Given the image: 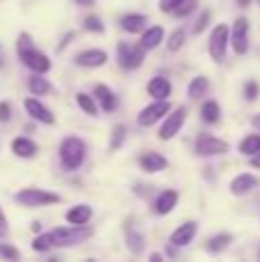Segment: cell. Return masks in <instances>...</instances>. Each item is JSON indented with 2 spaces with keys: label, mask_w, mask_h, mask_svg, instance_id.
<instances>
[{
  "label": "cell",
  "mask_w": 260,
  "mask_h": 262,
  "mask_svg": "<svg viewBox=\"0 0 260 262\" xmlns=\"http://www.w3.org/2000/svg\"><path fill=\"white\" fill-rule=\"evenodd\" d=\"M196 7H198V0H180V5L170 14H173V16H178V18H182V16H189V14H191Z\"/></svg>",
  "instance_id": "4dcf8cb0"
},
{
  "label": "cell",
  "mask_w": 260,
  "mask_h": 262,
  "mask_svg": "<svg viewBox=\"0 0 260 262\" xmlns=\"http://www.w3.org/2000/svg\"><path fill=\"white\" fill-rule=\"evenodd\" d=\"M76 5H81V7H90V5H95V0H74Z\"/></svg>",
  "instance_id": "60d3db41"
},
{
  "label": "cell",
  "mask_w": 260,
  "mask_h": 262,
  "mask_svg": "<svg viewBox=\"0 0 260 262\" xmlns=\"http://www.w3.org/2000/svg\"><path fill=\"white\" fill-rule=\"evenodd\" d=\"M58 152L64 170H76V168H81L83 159H85V143L81 138H76V136H69V138H64L60 143Z\"/></svg>",
  "instance_id": "6da1fadb"
},
{
  "label": "cell",
  "mask_w": 260,
  "mask_h": 262,
  "mask_svg": "<svg viewBox=\"0 0 260 262\" xmlns=\"http://www.w3.org/2000/svg\"><path fill=\"white\" fill-rule=\"evenodd\" d=\"M95 99L99 101V106H101V111H104V113H113V111L118 108L115 92L111 90V88H106V85H97L95 88Z\"/></svg>",
  "instance_id": "e0dca14e"
},
{
  "label": "cell",
  "mask_w": 260,
  "mask_h": 262,
  "mask_svg": "<svg viewBox=\"0 0 260 262\" xmlns=\"http://www.w3.org/2000/svg\"><path fill=\"white\" fill-rule=\"evenodd\" d=\"M228 44H230V28L226 26V23H219L210 35V55L214 62H224L226 60V49H228Z\"/></svg>",
  "instance_id": "277c9868"
},
{
  "label": "cell",
  "mask_w": 260,
  "mask_h": 262,
  "mask_svg": "<svg viewBox=\"0 0 260 262\" xmlns=\"http://www.w3.org/2000/svg\"><path fill=\"white\" fill-rule=\"evenodd\" d=\"M28 90L35 97H41V95H46V92H51V83L46 81V78H41V74H35V76L28 81Z\"/></svg>",
  "instance_id": "4316f807"
},
{
  "label": "cell",
  "mask_w": 260,
  "mask_h": 262,
  "mask_svg": "<svg viewBox=\"0 0 260 262\" xmlns=\"http://www.w3.org/2000/svg\"><path fill=\"white\" fill-rule=\"evenodd\" d=\"M32 232H41V226H39V223H32Z\"/></svg>",
  "instance_id": "ee69618b"
},
{
  "label": "cell",
  "mask_w": 260,
  "mask_h": 262,
  "mask_svg": "<svg viewBox=\"0 0 260 262\" xmlns=\"http://www.w3.org/2000/svg\"><path fill=\"white\" fill-rule=\"evenodd\" d=\"M49 249H53V237H51V232L39 235V237L32 239V251H37V253H46Z\"/></svg>",
  "instance_id": "f546056e"
},
{
  "label": "cell",
  "mask_w": 260,
  "mask_h": 262,
  "mask_svg": "<svg viewBox=\"0 0 260 262\" xmlns=\"http://www.w3.org/2000/svg\"><path fill=\"white\" fill-rule=\"evenodd\" d=\"M150 260H155V262H159V260H164V258H161V255H159V253H152V255H150Z\"/></svg>",
  "instance_id": "7bdbcfd3"
},
{
  "label": "cell",
  "mask_w": 260,
  "mask_h": 262,
  "mask_svg": "<svg viewBox=\"0 0 260 262\" xmlns=\"http://www.w3.org/2000/svg\"><path fill=\"white\" fill-rule=\"evenodd\" d=\"M9 232V223H7V216H5L3 207H0V237H7Z\"/></svg>",
  "instance_id": "f35d334b"
},
{
  "label": "cell",
  "mask_w": 260,
  "mask_h": 262,
  "mask_svg": "<svg viewBox=\"0 0 260 262\" xmlns=\"http://www.w3.org/2000/svg\"><path fill=\"white\" fill-rule=\"evenodd\" d=\"M201 115H203V120H205L207 124H216L221 120L219 104H216V101H205V104H203V108H201Z\"/></svg>",
  "instance_id": "484cf974"
},
{
  "label": "cell",
  "mask_w": 260,
  "mask_h": 262,
  "mask_svg": "<svg viewBox=\"0 0 260 262\" xmlns=\"http://www.w3.org/2000/svg\"><path fill=\"white\" fill-rule=\"evenodd\" d=\"M230 242H233V237H230L228 232H221V235H214V237H210V239H207L205 249L210 251V253H221V251H224Z\"/></svg>",
  "instance_id": "d4e9b609"
},
{
  "label": "cell",
  "mask_w": 260,
  "mask_h": 262,
  "mask_svg": "<svg viewBox=\"0 0 260 262\" xmlns=\"http://www.w3.org/2000/svg\"><path fill=\"white\" fill-rule=\"evenodd\" d=\"M127 242H129V246H132V251L134 253H141L143 251V235H138V232H134L132 228H129V232H127Z\"/></svg>",
  "instance_id": "836d02e7"
},
{
  "label": "cell",
  "mask_w": 260,
  "mask_h": 262,
  "mask_svg": "<svg viewBox=\"0 0 260 262\" xmlns=\"http://www.w3.org/2000/svg\"><path fill=\"white\" fill-rule=\"evenodd\" d=\"M258 92H260V88H258L256 81H249L247 85H244V97H247V101H253V99H256Z\"/></svg>",
  "instance_id": "e575fe53"
},
{
  "label": "cell",
  "mask_w": 260,
  "mask_h": 262,
  "mask_svg": "<svg viewBox=\"0 0 260 262\" xmlns=\"http://www.w3.org/2000/svg\"><path fill=\"white\" fill-rule=\"evenodd\" d=\"M21 62L26 64L28 69H32L35 74H46L51 72V60L49 55H44L41 51H37L35 46H26V49H16Z\"/></svg>",
  "instance_id": "8992f818"
},
{
  "label": "cell",
  "mask_w": 260,
  "mask_h": 262,
  "mask_svg": "<svg viewBox=\"0 0 260 262\" xmlns=\"http://www.w3.org/2000/svg\"><path fill=\"white\" fill-rule=\"evenodd\" d=\"M207 21H210V12H203V16L198 18L196 26H193V32H196V35H201V32L207 28Z\"/></svg>",
  "instance_id": "d590c367"
},
{
  "label": "cell",
  "mask_w": 260,
  "mask_h": 262,
  "mask_svg": "<svg viewBox=\"0 0 260 262\" xmlns=\"http://www.w3.org/2000/svg\"><path fill=\"white\" fill-rule=\"evenodd\" d=\"M145 60V49L141 44H118V62L122 69H138Z\"/></svg>",
  "instance_id": "5b68a950"
},
{
  "label": "cell",
  "mask_w": 260,
  "mask_h": 262,
  "mask_svg": "<svg viewBox=\"0 0 260 262\" xmlns=\"http://www.w3.org/2000/svg\"><path fill=\"white\" fill-rule=\"evenodd\" d=\"M64 219H67V223H72V226H85V223L92 219V207L85 203L76 205V207H72L67 214H64Z\"/></svg>",
  "instance_id": "44dd1931"
},
{
  "label": "cell",
  "mask_w": 260,
  "mask_h": 262,
  "mask_svg": "<svg viewBox=\"0 0 260 262\" xmlns=\"http://www.w3.org/2000/svg\"><path fill=\"white\" fill-rule=\"evenodd\" d=\"M161 41H164V28H161V26H150V28H145V30H143V35H141V46H143L145 51L157 49Z\"/></svg>",
  "instance_id": "d6986e66"
},
{
  "label": "cell",
  "mask_w": 260,
  "mask_h": 262,
  "mask_svg": "<svg viewBox=\"0 0 260 262\" xmlns=\"http://www.w3.org/2000/svg\"><path fill=\"white\" fill-rule=\"evenodd\" d=\"M166 166H168V159L161 157L159 152H147L141 157V168L145 172H161L166 170Z\"/></svg>",
  "instance_id": "ac0fdd59"
},
{
  "label": "cell",
  "mask_w": 260,
  "mask_h": 262,
  "mask_svg": "<svg viewBox=\"0 0 260 262\" xmlns=\"http://www.w3.org/2000/svg\"><path fill=\"white\" fill-rule=\"evenodd\" d=\"M83 28H85L88 32H97V35H99V32H104V23H101V18L99 16H85L83 18Z\"/></svg>",
  "instance_id": "d6a6232c"
},
{
  "label": "cell",
  "mask_w": 260,
  "mask_h": 262,
  "mask_svg": "<svg viewBox=\"0 0 260 262\" xmlns=\"http://www.w3.org/2000/svg\"><path fill=\"white\" fill-rule=\"evenodd\" d=\"M12 152L16 154V157H21V159H32L37 154V145L32 143L30 138H14L12 140Z\"/></svg>",
  "instance_id": "7402d4cb"
},
{
  "label": "cell",
  "mask_w": 260,
  "mask_h": 262,
  "mask_svg": "<svg viewBox=\"0 0 260 262\" xmlns=\"http://www.w3.org/2000/svg\"><path fill=\"white\" fill-rule=\"evenodd\" d=\"M120 28H122L124 32H129V35L143 32L147 28V16H143V14H124V16L120 18Z\"/></svg>",
  "instance_id": "2e32d148"
},
{
  "label": "cell",
  "mask_w": 260,
  "mask_h": 262,
  "mask_svg": "<svg viewBox=\"0 0 260 262\" xmlns=\"http://www.w3.org/2000/svg\"><path fill=\"white\" fill-rule=\"evenodd\" d=\"M147 92L155 99H168L170 92H173V85H170V81L166 76H155L147 83Z\"/></svg>",
  "instance_id": "9a60e30c"
},
{
  "label": "cell",
  "mask_w": 260,
  "mask_h": 262,
  "mask_svg": "<svg viewBox=\"0 0 260 262\" xmlns=\"http://www.w3.org/2000/svg\"><path fill=\"white\" fill-rule=\"evenodd\" d=\"M249 3H251V0H240V5H242V7H247Z\"/></svg>",
  "instance_id": "f6af8a7d"
},
{
  "label": "cell",
  "mask_w": 260,
  "mask_h": 262,
  "mask_svg": "<svg viewBox=\"0 0 260 262\" xmlns=\"http://www.w3.org/2000/svg\"><path fill=\"white\" fill-rule=\"evenodd\" d=\"M51 237H53V246H76L85 242L88 237H92V230L88 226H72L69 223L67 228L51 230Z\"/></svg>",
  "instance_id": "7a4b0ae2"
},
{
  "label": "cell",
  "mask_w": 260,
  "mask_h": 262,
  "mask_svg": "<svg viewBox=\"0 0 260 262\" xmlns=\"http://www.w3.org/2000/svg\"><path fill=\"white\" fill-rule=\"evenodd\" d=\"M184 120H187V108H184V106H178L175 111H170L164 118V124H161V129H159V140L175 138V136L180 134V129H182Z\"/></svg>",
  "instance_id": "9c48e42d"
},
{
  "label": "cell",
  "mask_w": 260,
  "mask_h": 262,
  "mask_svg": "<svg viewBox=\"0 0 260 262\" xmlns=\"http://www.w3.org/2000/svg\"><path fill=\"white\" fill-rule=\"evenodd\" d=\"M14 200L18 205H23V207H46V205L60 203V195L44 189H23L14 195Z\"/></svg>",
  "instance_id": "3957f363"
},
{
  "label": "cell",
  "mask_w": 260,
  "mask_h": 262,
  "mask_svg": "<svg viewBox=\"0 0 260 262\" xmlns=\"http://www.w3.org/2000/svg\"><path fill=\"white\" fill-rule=\"evenodd\" d=\"M109 55L106 51L101 49H90V51H83V53L76 55V64L78 67H85V69H97V67H104Z\"/></svg>",
  "instance_id": "4fadbf2b"
},
{
  "label": "cell",
  "mask_w": 260,
  "mask_h": 262,
  "mask_svg": "<svg viewBox=\"0 0 260 262\" xmlns=\"http://www.w3.org/2000/svg\"><path fill=\"white\" fill-rule=\"evenodd\" d=\"M178 5H180V0H159V9L161 12H168V14L173 12Z\"/></svg>",
  "instance_id": "74e56055"
},
{
  "label": "cell",
  "mask_w": 260,
  "mask_h": 262,
  "mask_svg": "<svg viewBox=\"0 0 260 262\" xmlns=\"http://www.w3.org/2000/svg\"><path fill=\"white\" fill-rule=\"evenodd\" d=\"M230 46L237 55H244L249 51V18H235L233 28H230Z\"/></svg>",
  "instance_id": "30bf717a"
},
{
  "label": "cell",
  "mask_w": 260,
  "mask_h": 262,
  "mask_svg": "<svg viewBox=\"0 0 260 262\" xmlns=\"http://www.w3.org/2000/svg\"><path fill=\"white\" fill-rule=\"evenodd\" d=\"M76 104L81 106V111L85 115H97V99L90 95H85V92H78L76 95Z\"/></svg>",
  "instance_id": "83f0119b"
},
{
  "label": "cell",
  "mask_w": 260,
  "mask_h": 262,
  "mask_svg": "<svg viewBox=\"0 0 260 262\" xmlns=\"http://www.w3.org/2000/svg\"><path fill=\"white\" fill-rule=\"evenodd\" d=\"M256 186H258V180L253 175H249V172H242V175H237L230 182V191H233L235 195H247L249 191H253Z\"/></svg>",
  "instance_id": "ffe728a7"
},
{
  "label": "cell",
  "mask_w": 260,
  "mask_h": 262,
  "mask_svg": "<svg viewBox=\"0 0 260 262\" xmlns=\"http://www.w3.org/2000/svg\"><path fill=\"white\" fill-rule=\"evenodd\" d=\"M178 200H180V195H178V191H173V189H166V191H161L159 195H157V200H155V209H157V214H170L175 209V205H178Z\"/></svg>",
  "instance_id": "5bb4252c"
},
{
  "label": "cell",
  "mask_w": 260,
  "mask_h": 262,
  "mask_svg": "<svg viewBox=\"0 0 260 262\" xmlns=\"http://www.w3.org/2000/svg\"><path fill=\"white\" fill-rule=\"evenodd\" d=\"M0 255H3V258H9V260H16L18 251L12 249V246H7V244H0Z\"/></svg>",
  "instance_id": "8d00e7d4"
},
{
  "label": "cell",
  "mask_w": 260,
  "mask_h": 262,
  "mask_svg": "<svg viewBox=\"0 0 260 262\" xmlns=\"http://www.w3.org/2000/svg\"><path fill=\"white\" fill-rule=\"evenodd\" d=\"M23 108H26V113L30 115L32 120H37V122H41V124H53L55 122L53 113H51L37 97H28V99L23 101Z\"/></svg>",
  "instance_id": "8fae6325"
},
{
  "label": "cell",
  "mask_w": 260,
  "mask_h": 262,
  "mask_svg": "<svg viewBox=\"0 0 260 262\" xmlns=\"http://www.w3.org/2000/svg\"><path fill=\"white\" fill-rule=\"evenodd\" d=\"M184 41H187V32H184V28H178V30L170 32L168 37V51H180L184 46Z\"/></svg>",
  "instance_id": "f1b7e54d"
},
{
  "label": "cell",
  "mask_w": 260,
  "mask_h": 262,
  "mask_svg": "<svg viewBox=\"0 0 260 262\" xmlns=\"http://www.w3.org/2000/svg\"><path fill=\"white\" fill-rule=\"evenodd\" d=\"M251 166H253V168H258V170H260V152L256 154V157H251Z\"/></svg>",
  "instance_id": "b9f144b4"
},
{
  "label": "cell",
  "mask_w": 260,
  "mask_h": 262,
  "mask_svg": "<svg viewBox=\"0 0 260 262\" xmlns=\"http://www.w3.org/2000/svg\"><path fill=\"white\" fill-rule=\"evenodd\" d=\"M240 152H242L244 157H256L260 152V134H249L247 138L240 143Z\"/></svg>",
  "instance_id": "cb8c5ba5"
},
{
  "label": "cell",
  "mask_w": 260,
  "mask_h": 262,
  "mask_svg": "<svg viewBox=\"0 0 260 262\" xmlns=\"http://www.w3.org/2000/svg\"><path fill=\"white\" fill-rule=\"evenodd\" d=\"M196 232H198V223L196 221L182 223V226H180L178 230L170 235V246H175V249H182V246L191 244V239L196 237Z\"/></svg>",
  "instance_id": "7c38bea8"
},
{
  "label": "cell",
  "mask_w": 260,
  "mask_h": 262,
  "mask_svg": "<svg viewBox=\"0 0 260 262\" xmlns=\"http://www.w3.org/2000/svg\"><path fill=\"white\" fill-rule=\"evenodd\" d=\"M170 104H168V99H155V104H150V106H145V108L138 113V118H136V122L141 124V127H152L155 122H159V120H164L166 115L170 113Z\"/></svg>",
  "instance_id": "52a82bcc"
},
{
  "label": "cell",
  "mask_w": 260,
  "mask_h": 262,
  "mask_svg": "<svg viewBox=\"0 0 260 262\" xmlns=\"http://www.w3.org/2000/svg\"><path fill=\"white\" fill-rule=\"evenodd\" d=\"M124 138H127V129L122 127V124H118V127L113 129V134H111V149H120V145L124 143Z\"/></svg>",
  "instance_id": "1f68e13d"
},
{
  "label": "cell",
  "mask_w": 260,
  "mask_h": 262,
  "mask_svg": "<svg viewBox=\"0 0 260 262\" xmlns=\"http://www.w3.org/2000/svg\"><path fill=\"white\" fill-rule=\"evenodd\" d=\"M230 149V145L226 140L216 138V136L210 134H201L196 138V154L198 157H219V154H226Z\"/></svg>",
  "instance_id": "ba28073f"
},
{
  "label": "cell",
  "mask_w": 260,
  "mask_h": 262,
  "mask_svg": "<svg viewBox=\"0 0 260 262\" xmlns=\"http://www.w3.org/2000/svg\"><path fill=\"white\" fill-rule=\"evenodd\" d=\"M207 90H210V81H207L205 76H196V78H191V83H189L187 95H189V99H201Z\"/></svg>",
  "instance_id": "603a6c76"
},
{
  "label": "cell",
  "mask_w": 260,
  "mask_h": 262,
  "mask_svg": "<svg viewBox=\"0 0 260 262\" xmlns=\"http://www.w3.org/2000/svg\"><path fill=\"white\" fill-rule=\"evenodd\" d=\"M258 3H260V0H258Z\"/></svg>",
  "instance_id": "bcb514c9"
},
{
  "label": "cell",
  "mask_w": 260,
  "mask_h": 262,
  "mask_svg": "<svg viewBox=\"0 0 260 262\" xmlns=\"http://www.w3.org/2000/svg\"><path fill=\"white\" fill-rule=\"evenodd\" d=\"M12 118V108H9V104H0V122H7V120Z\"/></svg>",
  "instance_id": "ab89813d"
}]
</instances>
